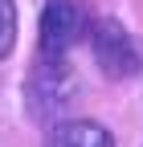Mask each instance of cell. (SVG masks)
<instances>
[{
    "instance_id": "obj_5",
    "label": "cell",
    "mask_w": 143,
    "mask_h": 147,
    "mask_svg": "<svg viewBox=\"0 0 143 147\" xmlns=\"http://www.w3.org/2000/svg\"><path fill=\"white\" fill-rule=\"evenodd\" d=\"M12 41H16V4L0 0V57L12 53Z\"/></svg>"
},
{
    "instance_id": "obj_4",
    "label": "cell",
    "mask_w": 143,
    "mask_h": 147,
    "mask_svg": "<svg viewBox=\"0 0 143 147\" xmlns=\"http://www.w3.org/2000/svg\"><path fill=\"white\" fill-rule=\"evenodd\" d=\"M45 147H115V139H111V131H106L102 123H90V119H61V123H53Z\"/></svg>"
},
{
    "instance_id": "obj_2",
    "label": "cell",
    "mask_w": 143,
    "mask_h": 147,
    "mask_svg": "<svg viewBox=\"0 0 143 147\" xmlns=\"http://www.w3.org/2000/svg\"><path fill=\"white\" fill-rule=\"evenodd\" d=\"M90 49H94L98 69L106 74V78H115V82L119 78H131V74L139 69V57H135V45H131L127 29H123L119 21H111V16H102V21L94 25Z\"/></svg>"
},
{
    "instance_id": "obj_1",
    "label": "cell",
    "mask_w": 143,
    "mask_h": 147,
    "mask_svg": "<svg viewBox=\"0 0 143 147\" xmlns=\"http://www.w3.org/2000/svg\"><path fill=\"white\" fill-rule=\"evenodd\" d=\"M78 98V78L61 57H41L33 65L29 82H25V102L29 115L41 123H61V115L69 110V102Z\"/></svg>"
},
{
    "instance_id": "obj_3",
    "label": "cell",
    "mask_w": 143,
    "mask_h": 147,
    "mask_svg": "<svg viewBox=\"0 0 143 147\" xmlns=\"http://www.w3.org/2000/svg\"><path fill=\"white\" fill-rule=\"evenodd\" d=\"M82 33V12L74 0H49L41 12V53L45 57H65V49Z\"/></svg>"
}]
</instances>
